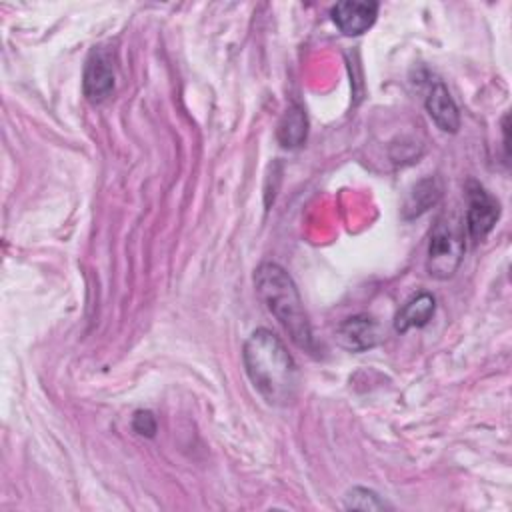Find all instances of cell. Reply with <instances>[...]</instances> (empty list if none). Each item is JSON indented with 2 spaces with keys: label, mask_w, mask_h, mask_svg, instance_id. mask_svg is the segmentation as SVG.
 <instances>
[{
  "label": "cell",
  "mask_w": 512,
  "mask_h": 512,
  "mask_svg": "<svg viewBox=\"0 0 512 512\" xmlns=\"http://www.w3.org/2000/svg\"><path fill=\"white\" fill-rule=\"evenodd\" d=\"M242 362L252 386L270 406H288L298 394V366L268 328H256L244 342Z\"/></svg>",
  "instance_id": "cell-1"
},
{
  "label": "cell",
  "mask_w": 512,
  "mask_h": 512,
  "mask_svg": "<svg viewBox=\"0 0 512 512\" xmlns=\"http://www.w3.org/2000/svg\"><path fill=\"white\" fill-rule=\"evenodd\" d=\"M254 286L258 298L288 332L290 340L298 348L312 350L310 320L292 276L276 262H262L254 270Z\"/></svg>",
  "instance_id": "cell-2"
},
{
  "label": "cell",
  "mask_w": 512,
  "mask_h": 512,
  "mask_svg": "<svg viewBox=\"0 0 512 512\" xmlns=\"http://www.w3.org/2000/svg\"><path fill=\"white\" fill-rule=\"evenodd\" d=\"M462 258H464L462 232L448 218H440L430 234L428 258H426L428 274L432 278L446 280L454 276Z\"/></svg>",
  "instance_id": "cell-3"
},
{
  "label": "cell",
  "mask_w": 512,
  "mask_h": 512,
  "mask_svg": "<svg viewBox=\"0 0 512 512\" xmlns=\"http://www.w3.org/2000/svg\"><path fill=\"white\" fill-rule=\"evenodd\" d=\"M116 84L114 64L112 56L104 48H94L84 64L82 74V92L90 104L104 102L112 92Z\"/></svg>",
  "instance_id": "cell-4"
},
{
  "label": "cell",
  "mask_w": 512,
  "mask_h": 512,
  "mask_svg": "<svg viewBox=\"0 0 512 512\" xmlns=\"http://www.w3.org/2000/svg\"><path fill=\"white\" fill-rule=\"evenodd\" d=\"M500 218V204L490 196L480 184H468V210H466V228L472 240H484Z\"/></svg>",
  "instance_id": "cell-5"
},
{
  "label": "cell",
  "mask_w": 512,
  "mask_h": 512,
  "mask_svg": "<svg viewBox=\"0 0 512 512\" xmlns=\"http://www.w3.org/2000/svg\"><path fill=\"white\" fill-rule=\"evenodd\" d=\"M378 8L372 0H342L330 8V16L344 36H360L376 22Z\"/></svg>",
  "instance_id": "cell-6"
},
{
  "label": "cell",
  "mask_w": 512,
  "mask_h": 512,
  "mask_svg": "<svg viewBox=\"0 0 512 512\" xmlns=\"http://www.w3.org/2000/svg\"><path fill=\"white\" fill-rule=\"evenodd\" d=\"M382 340L380 324L368 314H354L336 326V342L348 352H364Z\"/></svg>",
  "instance_id": "cell-7"
},
{
  "label": "cell",
  "mask_w": 512,
  "mask_h": 512,
  "mask_svg": "<svg viewBox=\"0 0 512 512\" xmlns=\"http://www.w3.org/2000/svg\"><path fill=\"white\" fill-rule=\"evenodd\" d=\"M426 112L430 114L432 122L442 130V132H458L460 128V112L450 96L448 88L442 82H436L428 96H426Z\"/></svg>",
  "instance_id": "cell-8"
},
{
  "label": "cell",
  "mask_w": 512,
  "mask_h": 512,
  "mask_svg": "<svg viewBox=\"0 0 512 512\" xmlns=\"http://www.w3.org/2000/svg\"><path fill=\"white\" fill-rule=\"evenodd\" d=\"M436 312V298L430 292H418L404 302L394 318L396 332H408L410 328L426 326Z\"/></svg>",
  "instance_id": "cell-9"
},
{
  "label": "cell",
  "mask_w": 512,
  "mask_h": 512,
  "mask_svg": "<svg viewBox=\"0 0 512 512\" xmlns=\"http://www.w3.org/2000/svg\"><path fill=\"white\" fill-rule=\"evenodd\" d=\"M306 134H308L306 114L300 106L294 104L280 118L278 128H276V138H278L280 146L292 150V148H300L306 142Z\"/></svg>",
  "instance_id": "cell-10"
},
{
  "label": "cell",
  "mask_w": 512,
  "mask_h": 512,
  "mask_svg": "<svg viewBox=\"0 0 512 512\" xmlns=\"http://www.w3.org/2000/svg\"><path fill=\"white\" fill-rule=\"evenodd\" d=\"M344 506L346 508H356V510H384V508H390V504L384 498H380L374 490H368V488H362V486H356V488L348 490Z\"/></svg>",
  "instance_id": "cell-11"
},
{
  "label": "cell",
  "mask_w": 512,
  "mask_h": 512,
  "mask_svg": "<svg viewBox=\"0 0 512 512\" xmlns=\"http://www.w3.org/2000/svg\"><path fill=\"white\" fill-rule=\"evenodd\" d=\"M438 196H440V192H438V188L434 186V180H422V182L414 188L412 200L406 204V210H408V208H414V214L418 216V214H422L424 210H428V206L434 204V202L438 200Z\"/></svg>",
  "instance_id": "cell-12"
},
{
  "label": "cell",
  "mask_w": 512,
  "mask_h": 512,
  "mask_svg": "<svg viewBox=\"0 0 512 512\" xmlns=\"http://www.w3.org/2000/svg\"><path fill=\"white\" fill-rule=\"evenodd\" d=\"M132 430L140 436L154 438L156 430H158L156 416L150 410H136L134 416H132Z\"/></svg>",
  "instance_id": "cell-13"
}]
</instances>
